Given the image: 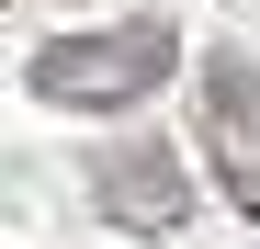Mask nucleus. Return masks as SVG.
I'll return each instance as SVG.
<instances>
[{
    "instance_id": "7ed1b4c3",
    "label": "nucleus",
    "mask_w": 260,
    "mask_h": 249,
    "mask_svg": "<svg viewBox=\"0 0 260 249\" xmlns=\"http://www.w3.org/2000/svg\"><path fill=\"white\" fill-rule=\"evenodd\" d=\"M204 147H215L226 204L260 227V68L249 57H204Z\"/></svg>"
},
{
    "instance_id": "f03ea898",
    "label": "nucleus",
    "mask_w": 260,
    "mask_h": 249,
    "mask_svg": "<svg viewBox=\"0 0 260 249\" xmlns=\"http://www.w3.org/2000/svg\"><path fill=\"white\" fill-rule=\"evenodd\" d=\"M91 204H102V227H124V238H192V170H181L170 136L102 147L91 159Z\"/></svg>"
},
{
    "instance_id": "f257e3e1",
    "label": "nucleus",
    "mask_w": 260,
    "mask_h": 249,
    "mask_svg": "<svg viewBox=\"0 0 260 249\" xmlns=\"http://www.w3.org/2000/svg\"><path fill=\"white\" fill-rule=\"evenodd\" d=\"M181 79V34L170 23H91V34H57L34 46V102L57 113H124Z\"/></svg>"
}]
</instances>
